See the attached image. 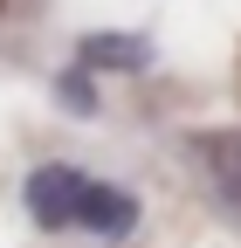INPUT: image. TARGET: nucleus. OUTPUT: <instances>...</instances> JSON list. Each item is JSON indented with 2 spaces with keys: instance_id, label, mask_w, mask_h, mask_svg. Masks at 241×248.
I'll list each match as a JSON object with an SVG mask.
<instances>
[{
  "instance_id": "nucleus-3",
  "label": "nucleus",
  "mask_w": 241,
  "mask_h": 248,
  "mask_svg": "<svg viewBox=\"0 0 241 248\" xmlns=\"http://www.w3.org/2000/svg\"><path fill=\"white\" fill-rule=\"evenodd\" d=\"M193 152H200L207 179H214V193L241 214V131H207V138H193Z\"/></svg>"
},
{
  "instance_id": "nucleus-1",
  "label": "nucleus",
  "mask_w": 241,
  "mask_h": 248,
  "mask_svg": "<svg viewBox=\"0 0 241 248\" xmlns=\"http://www.w3.org/2000/svg\"><path fill=\"white\" fill-rule=\"evenodd\" d=\"M83 193H90V172H76V166H62V159L35 166V172H28V186H21V200H28V221H35L42 234H62V228H76V214H83Z\"/></svg>"
},
{
  "instance_id": "nucleus-2",
  "label": "nucleus",
  "mask_w": 241,
  "mask_h": 248,
  "mask_svg": "<svg viewBox=\"0 0 241 248\" xmlns=\"http://www.w3.org/2000/svg\"><path fill=\"white\" fill-rule=\"evenodd\" d=\"M76 228L104 234V241H124V234L138 228V193H131V186H110V179H90V193H83V214H76Z\"/></svg>"
},
{
  "instance_id": "nucleus-5",
  "label": "nucleus",
  "mask_w": 241,
  "mask_h": 248,
  "mask_svg": "<svg viewBox=\"0 0 241 248\" xmlns=\"http://www.w3.org/2000/svg\"><path fill=\"white\" fill-rule=\"evenodd\" d=\"M55 97H62L76 117H90V110H97V83H90V62H83V69H69L62 83H55Z\"/></svg>"
},
{
  "instance_id": "nucleus-4",
  "label": "nucleus",
  "mask_w": 241,
  "mask_h": 248,
  "mask_svg": "<svg viewBox=\"0 0 241 248\" xmlns=\"http://www.w3.org/2000/svg\"><path fill=\"white\" fill-rule=\"evenodd\" d=\"M83 62L90 69H152V42L145 35H83Z\"/></svg>"
}]
</instances>
